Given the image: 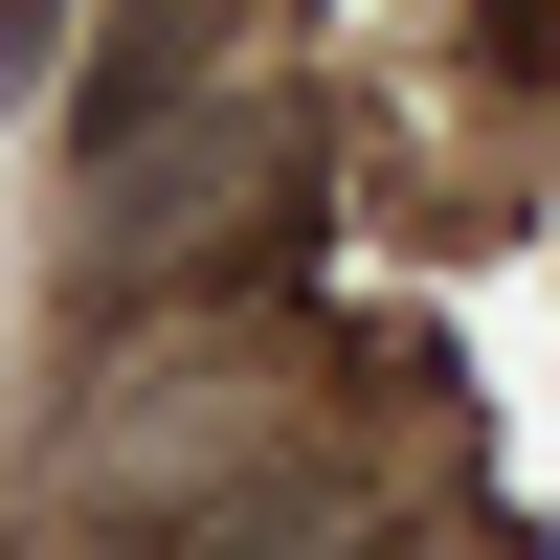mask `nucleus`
Here are the masks:
<instances>
[{"label": "nucleus", "instance_id": "nucleus-1", "mask_svg": "<svg viewBox=\"0 0 560 560\" xmlns=\"http://www.w3.org/2000/svg\"><path fill=\"white\" fill-rule=\"evenodd\" d=\"M113 292H202L224 247H269L292 224V113H247V90H179V113L113 135Z\"/></svg>", "mask_w": 560, "mask_h": 560}, {"label": "nucleus", "instance_id": "nucleus-2", "mask_svg": "<svg viewBox=\"0 0 560 560\" xmlns=\"http://www.w3.org/2000/svg\"><path fill=\"white\" fill-rule=\"evenodd\" d=\"M224 45H247V0H113L90 23V135L179 113V90H224Z\"/></svg>", "mask_w": 560, "mask_h": 560}]
</instances>
